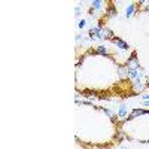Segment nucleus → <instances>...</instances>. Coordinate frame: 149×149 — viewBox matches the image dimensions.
Wrapping results in <instances>:
<instances>
[{
  "label": "nucleus",
  "mask_w": 149,
  "mask_h": 149,
  "mask_svg": "<svg viewBox=\"0 0 149 149\" xmlns=\"http://www.w3.org/2000/svg\"><path fill=\"white\" fill-rule=\"evenodd\" d=\"M146 2H148V0H137L139 5H143V3H146Z\"/></svg>",
  "instance_id": "14"
},
{
  "label": "nucleus",
  "mask_w": 149,
  "mask_h": 149,
  "mask_svg": "<svg viewBox=\"0 0 149 149\" xmlns=\"http://www.w3.org/2000/svg\"><path fill=\"white\" fill-rule=\"evenodd\" d=\"M125 66L128 69H139L140 67V63H139V60H137V52H131L130 58L127 60V63Z\"/></svg>",
  "instance_id": "1"
},
{
  "label": "nucleus",
  "mask_w": 149,
  "mask_h": 149,
  "mask_svg": "<svg viewBox=\"0 0 149 149\" xmlns=\"http://www.w3.org/2000/svg\"><path fill=\"white\" fill-rule=\"evenodd\" d=\"M102 3H103V0H93L91 8H93L94 10H100V9H102Z\"/></svg>",
  "instance_id": "10"
},
{
  "label": "nucleus",
  "mask_w": 149,
  "mask_h": 149,
  "mask_svg": "<svg viewBox=\"0 0 149 149\" xmlns=\"http://www.w3.org/2000/svg\"><path fill=\"white\" fill-rule=\"evenodd\" d=\"M136 12H137V5H136V3H131V5L125 9V17H127V18H131V17L136 14Z\"/></svg>",
  "instance_id": "7"
},
{
  "label": "nucleus",
  "mask_w": 149,
  "mask_h": 149,
  "mask_svg": "<svg viewBox=\"0 0 149 149\" xmlns=\"http://www.w3.org/2000/svg\"><path fill=\"white\" fill-rule=\"evenodd\" d=\"M90 54H94V55H103V57H107L109 60H112V61H115L113 60V57H112L109 52H107V48L106 46H103V45H100V46H97L94 51H91Z\"/></svg>",
  "instance_id": "2"
},
{
  "label": "nucleus",
  "mask_w": 149,
  "mask_h": 149,
  "mask_svg": "<svg viewBox=\"0 0 149 149\" xmlns=\"http://www.w3.org/2000/svg\"><path fill=\"white\" fill-rule=\"evenodd\" d=\"M116 14H118V12H116V8L110 3V5L107 6V9H106L104 17H106V18H112V17H116Z\"/></svg>",
  "instance_id": "8"
},
{
  "label": "nucleus",
  "mask_w": 149,
  "mask_h": 149,
  "mask_svg": "<svg viewBox=\"0 0 149 149\" xmlns=\"http://www.w3.org/2000/svg\"><path fill=\"white\" fill-rule=\"evenodd\" d=\"M88 34H90V37L91 39H103V33H102V29H98V27H94V29H91L90 31H88Z\"/></svg>",
  "instance_id": "5"
},
{
  "label": "nucleus",
  "mask_w": 149,
  "mask_h": 149,
  "mask_svg": "<svg viewBox=\"0 0 149 149\" xmlns=\"http://www.w3.org/2000/svg\"><path fill=\"white\" fill-rule=\"evenodd\" d=\"M143 12H146V14H149V0L145 3V8H143Z\"/></svg>",
  "instance_id": "13"
},
{
  "label": "nucleus",
  "mask_w": 149,
  "mask_h": 149,
  "mask_svg": "<svg viewBox=\"0 0 149 149\" xmlns=\"http://www.w3.org/2000/svg\"><path fill=\"white\" fill-rule=\"evenodd\" d=\"M85 24H86L85 19H81V21L78 22V27H79V29H84V27H85Z\"/></svg>",
  "instance_id": "12"
},
{
  "label": "nucleus",
  "mask_w": 149,
  "mask_h": 149,
  "mask_svg": "<svg viewBox=\"0 0 149 149\" xmlns=\"http://www.w3.org/2000/svg\"><path fill=\"white\" fill-rule=\"evenodd\" d=\"M102 33H103V39H106V40H112V39L115 37L113 31H112L110 29H107V27L102 29Z\"/></svg>",
  "instance_id": "9"
},
{
  "label": "nucleus",
  "mask_w": 149,
  "mask_h": 149,
  "mask_svg": "<svg viewBox=\"0 0 149 149\" xmlns=\"http://www.w3.org/2000/svg\"><path fill=\"white\" fill-rule=\"evenodd\" d=\"M131 88H133L134 93H140V91H143V90L146 88V85H143V84L140 82V79H137L134 84H131Z\"/></svg>",
  "instance_id": "6"
},
{
  "label": "nucleus",
  "mask_w": 149,
  "mask_h": 149,
  "mask_svg": "<svg viewBox=\"0 0 149 149\" xmlns=\"http://www.w3.org/2000/svg\"><path fill=\"white\" fill-rule=\"evenodd\" d=\"M148 113H149V110H145V109H134V110L131 112V115L127 116V121H131V119H134L136 116H139V115H148Z\"/></svg>",
  "instance_id": "4"
},
{
  "label": "nucleus",
  "mask_w": 149,
  "mask_h": 149,
  "mask_svg": "<svg viewBox=\"0 0 149 149\" xmlns=\"http://www.w3.org/2000/svg\"><path fill=\"white\" fill-rule=\"evenodd\" d=\"M143 97V100H149V94H146V95H142Z\"/></svg>",
  "instance_id": "16"
},
{
  "label": "nucleus",
  "mask_w": 149,
  "mask_h": 149,
  "mask_svg": "<svg viewBox=\"0 0 149 149\" xmlns=\"http://www.w3.org/2000/svg\"><path fill=\"white\" fill-rule=\"evenodd\" d=\"M146 86H149V79H148V85H146Z\"/></svg>",
  "instance_id": "17"
},
{
  "label": "nucleus",
  "mask_w": 149,
  "mask_h": 149,
  "mask_svg": "<svg viewBox=\"0 0 149 149\" xmlns=\"http://www.w3.org/2000/svg\"><path fill=\"white\" fill-rule=\"evenodd\" d=\"M110 42L113 43V45H115L116 48L122 49V51H127V49L130 48V46H128V43H125V42H124L122 39H119V37H113V39H112Z\"/></svg>",
  "instance_id": "3"
},
{
  "label": "nucleus",
  "mask_w": 149,
  "mask_h": 149,
  "mask_svg": "<svg viewBox=\"0 0 149 149\" xmlns=\"http://www.w3.org/2000/svg\"><path fill=\"white\" fill-rule=\"evenodd\" d=\"M121 118H124V116H125L127 115V107L125 106H121V109H119V113H118Z\"/></svg>",
  "instance_id": "11"
},
{
  "label": "nucleus",
  "mask_w": 149,
  "mask_h": 149,
  "mask_svg": "<svg viewBox=\"0 0 149 149\" xmlns=\"http://www.w3.org/2000/svg\"><path fill=\"white\" fill-rule=\"evenodd\" d=\"M79 12H81V9H79V8H76V12H74V14H76V17H79Z\"/></svg>",
  "instance_id": "15"
}]
</instances>
